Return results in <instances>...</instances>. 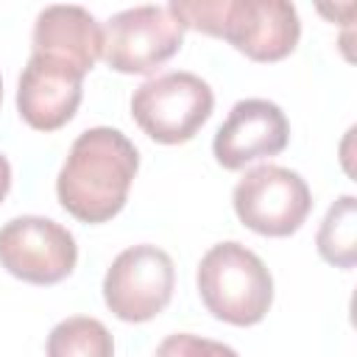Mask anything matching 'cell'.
I'll list each match as a JSON object with an SVG mask.
<instances>
[{"label":"cell","instance_id":"cell-9","mask_svg":"<svg viewBox=\"0 0 357 357\" xmlns=\"http://www.w3.org/2000/svg\"><path fill=\"white\" fill-rule=\"evenodd\" d=\"M84 75L78 67L31 53L28 64L22 67L17 84V109L20 117L36 131H56L73 120L81 95H84Z\"/></svg>","mask_w":357,"mask_h":357},{"label":"cell","instance_id":"cell-1","mask_svg":"<svg viewBox=\"0 0 357 357\" xmlns=\"http://www.w3.org/2000/svg\"><path fill=\"white\" fill-rule=\"evenodd\" d=\"M137 167L139 153L123 131L112 126L86 128L75 137L59 170L56 195L73 218L103 223L126 206Z\"/></svg>","mask_w":357,"mask_h":357},{"label":"cell","instance_id":"cell-5","mask_svg":"<svg viewBox=\"0 0 357 357\" xmlns=\"http://www.w3.org/2000/svg\"><path fill=\"white\" fill-rule=\"evenodd\" d=\"M176 268L165 248L139 243L120 251L103 276L106 307L128 324H142L159 315L173 296Z\"/></svg>","mask_w":357,"mask_h":357},{"label":"cell","instance_id":"cell-6","mask_svg":"<svg viewBox=\"0 0 357 357\" xmlns=\"http://www.w3.org/2000/svg\"><path fill=\"white\" fill-rule=\"evenodd\" d=\"M184 22L170 6H134L109 17L103 28V59L117 73H153L184 42Z\"/></svg>","mask_w":357,"mask_h":357},{"label":"cell","instance_id":"cell-15","mask_svg":"<svg viewBox=\"0 0 357 357\" xmlns=\"http://www.w3.org/2000/svg\"><path fill=\"white\" fill-rule=\"evenodd\" d=\"M8 190H11V165H8V159L0 153V204H3V198L8 195Z\"/></svg>","mask_w":357,"mask_h":357},{"label":"cell","instance_id":"cell-10","mask_svg":"<svg viewBox=\"0 0 357 357\" xmlns=\"http://www.w3.org/2000/svg\"><path fill=\"white\" fill-rule=\"evenodd\" d=\"M290 139L284 112L265 98L237 100L212 139V153L220 167L240 170L248 162L276 156Z\"/></svg>","mask_w":357,"mask_h":357},{"label":"cell","instance_id":"cell-3","mask_svg":"<svg viewBox=\"0 0 357 357\" xmlns=\"http://www.w3.org/2000/svg\"><path fill=\"white\" fill-rule=\"evenodd\" d=\"M198 296L204 307L226 324H259L273 301V276L265 262L237 240L212 245L198 262Z\"/></svg>","mask_w":357,"mask_h":357},{"label":"cell","instance_id":"cell-4","mask_svg":"<svg viewBox=\"0 0 357 357\" xmlns=\"http://www.w3.org/2000/svg\"><path fill=\"white\" fill-rule=\"evenodd\" d=\"M215 106L212 86L187 70L162 73L139 84L131 95V117L162 145H178L198 134Z\"/></svg>","mask_w":357,"mask_h":357},{"label":"cell","instance_id":"cell-8","mask_svg":"<svg viewBox=\"0 0 357 357\" xmlns=\"http://www.w3.org/2000/svg\"><path fill=\"white\" fill-rule=\"evenodd\" d=\"M78 245L73 231L42 215L11 218L0 229V265L31 284H56L73 273Z\"/></svg>","mask_w":357,"mask_h":357},{"label":"cell","instance_id":"cell-7","mask_svg":"<svg viewBox=\"0 0 357 357\" xmlns=\"http://www.w3.org/2000/svg\"><path fill=\"white\" fill-rule=\"evenodd\" d=\"M237 218L257 234L287 237L310 215L312 195L307 181L282 165L251 167L231 192Z\"/></svg>","mask_w":357,"mask_h":357},{"label":"cell","instance_id":"cell-13","mask_svg":"<svg viewBox=\"0 0 357 357\" xmlns=\"http://www.w3.org/2000/svg\"><path fill=\"white\" fill-rule=\"evenodd\" d=\"M47 357H114V340L98 318L73 315L50 329Z\"/></svg>","mask_w":357,"mask_h":357},{"label":"cell","instance_id":"cell-2","mask_svg":"<svg viewBox=\"0 0 357 357\" xmlns=\"http://www.w3.org/2000/svg\"><path fill=\"white\" fill-rule=\"evenodd\" d=\"M184 28L231 42L254 61L290 56L301 36L298 11L287 0H170Z\"/></svg>","mask_w":357,"mask_h":357},{"label":"cell","instance_id":"cell-14","mask_svg":"<svg viewBox=\"0 0 357 357\" xmlns=\"http://www.w3.org/2000/svg\"><path fill=\"white\" fill-rule=\"evenodd\" d=\"M153 357H240V354L226 343L198 337L190 332H176V335H167L156 346Z\"/></svg>","mask_w":357,"mask_h":357},{"label":"cell","instance_id":"cell-11","mask_svg":"<svg viewBox=\"0 0 357 357\" xmlns=\"http://www.w3.org/2000/svg\"><path fill=\"white\" fill-rule=\"evenodd\" d=\"M31 53L53 56L89 73L103 53V28L84 6H45L33 20Z\"/></svg>","mask_w":357,"mask_h":357},{"label":"cell","instance_id":"cell-12","mask_svg":"<svg viewBox=\"0 0 357 357\" xmlns=\"http://www.w3.org/2000/svg\"><path fill=\"white\" fill-rule=\"evenodd\" d=\"M318 254L335 268H354L357 262V198L340 195L324 215L318 237Z\"/></svg>","mask_w":357,"mask_h":357},{"label":"cell","instance_id":"cell-16","mask_svg":"<svg viewBox=\"0 0 357 357\" xmlns=\"http://www.w3.org/2000/svg\"><path fill=\"white\" fill-rule=\"evenodd\" d=\"M0 100H3V78H0Z\"/></svg>","mask_w":357,"mask_h":357}]
</instances>
